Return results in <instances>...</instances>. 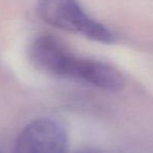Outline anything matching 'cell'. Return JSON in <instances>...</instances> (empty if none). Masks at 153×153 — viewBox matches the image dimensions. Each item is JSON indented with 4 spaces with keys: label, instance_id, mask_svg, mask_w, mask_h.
Segmentation results:
<instances>
[{
    "label": "cell",
    "instance_id": "cell-1",
    "mask_svg": "<svg viewBox=\"0 0 153 153\" xmlns=\"http://www.w3.org/2000/svg\"><path fill=\"white\" fill-rule=\"evenodd\" d=\"M28 57L35 67L51 76L76 80L109 92L125 86L124 76L106 62L81 57L51 35H41L33 40Z\"/></svg>",
    "mask_w": 153,
    "mask_h": 153
},
{
    "label": "cell",
    "instance_id": "cell-2",
    "mask_svg": "<svg viewBox=\"0 0 153 153\" xmlns=\"http://www.w3.org/2000/svg\"><path fill=\"white\" fill-rule=\"evenodd\" d=\"M37 13L41 20L58 30L105 44L117 41L114 33L90 17L78 0H38Z\"/></svg>",
    "mask_w": 153,
    "mask_h": 153
},
{
    "label": "cell",
    "instance_id": "cell-3",
    "mask_svg": "<svg viewBox=\"0 0 153 153\" xmlns=\"http://www.w3.org/2000/svg\"><path fill=\"white\" fill-rule=\"evenodd\" d=\"M67 147L65 127L56 120L41 117L23 128L12 153H66Z\"/></svg>",
    "mask_w": 153,
    "mask_h": 153
},
{
    "label": "cell",
    "instance_id": "cell-4",
    "mask_svg": "<svg viewBox=\"0 0 153 153\" xmlns=\"http://www.w3.org/2000/svg\"><path fill=\"white\" fill-rule=\"evenodd\" d=\"M0 153H1V152H0Z\"/></svg>",
    "mask_w": 153,
    "mask_h": 153
}]
</instances>
